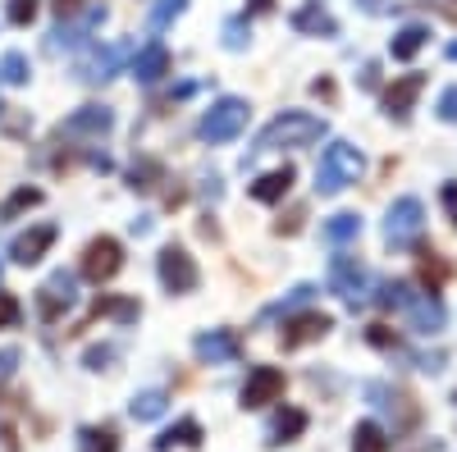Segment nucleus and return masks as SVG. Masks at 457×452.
<instances>
[{
  "label": "nucleus",
  "mask_w": 457,
  "mask_h": 452,
  "mask_svg": "<svg viewBox=\"0 0 457 452\" xmlns=\"http://www.w3.org/2000/svg\"><path fill=\"white\" fill-rule=\"evenodd\" d=\"M120 266H124V247H120V238L101 234V238H92V242L83 247V275H87L92 284L114 279V275H120Z\"/></svg>",
  "instance_id": "nucleus-10"
},
{
  "label": "nucleus",
  "mask_w": 457,
  "mask_h": 452,
  "mask_svg": "<svg viewBox=\"0 0 457 452\" xmlns=\"http://www.w3.org/2000/svg\"><path fill=\"white\" fill-rule=\"evenodd\" d=\"M361 174H366L361 146H353V142H329V146L320 151V165H316V193H320V197H338V193H348Z\"/></svg>",
  "instance_id": "nucleus-2"
},
{
  "label": "nucleus",
  "mask_w": 457,
  "mask_h": 452,
  "mask_svg": "<svg viewBox=\"0 0 457 452\" xmlns=\"http://www.w3.org/2000/svg\"><path fill=\"white\" fill-rule=\"evenodd\" d=\"M293 32H302V37H338V23H334V14L320 5V0H312V5H302V10H293Z\"/></svg>",
  "instance_id": "nucleus-21"
},
{
  "label": "nucleus",
  "mask_w": 457,
  "mask_h": 452,
  "mask_svg": "<svg viewBox=\"0 0 457 452\" xmlns=\"http://www.w3.org/2000/svg\"><path fill=\"white\" fill-rule=\"evenodd\" d=\"M312 297H316V284H297V288H293V292H288L284 301H275V307L265 311V320H275V316H293L297 307H307Z\"/></svg>",
  "instance_id": "nucleus-34"
},
{
  "label": "nucleus",
  "mask_w": 457,
  "mask_h": 452,
  "mask_svg": "<svg viewBox=\"0 0 457 452\" xmlns=\"http://www.w3.org/2000/svg\"><path fill=\"white\" fill-rule=\"evenodd\" d=\"M275 10V0H252V14H270Z\"/></svg>",
  "instance_id": "nucleus-48"
},
{
  "label": "nucleus",
  "mask_w": 457,
  "mask_h": 452,
  "mask_svg": "<svg viewBox=\"0 0 457 452\" xmlns=\"http://www.w3.org/2000/svg\"><path fill=\"white\" fill-rule=\"evenodd\" d=\"M133 234H151V215H137L133 219Z\"/></svg>",
  "instance_id": "nucleus-47"
},
{
  "label": "nucleus",
  "mask_w": 457,
  "mask_h": 452,
  "mask_svg": "<svg viewBox=\"0 0 457 452\" xmlns=\"http://www.w3.org/2000/svg\"><path fill=\"white\" fill-rule=\"evenodd\" d=\"M156 275H161V284H165V292H174V297H183V292H193L197 284H202V270H197V260L187 256V247H161V256H156Z\"/></svg>",
  "instance_id": "nucleus-7"
},
{
  "label": "nucleus",
  "mask_w": 457,
  "mask_h": 452,
  "mask_svg": "<svg viewBox=\"0 0 457 452\" xmlns=\"http://www.w3.org/2000/svg\"><path fill=\"white\" fill-rule=\"evenodd\" d=\"M55 224H32L28 234H19L14 242H10V256L19 260V266H37V260H42L51 247H55Z\"/></svg>",
  "instance_id": "nucleus-17"
},
{
  "label": "nucleus",
  "mask_w": 457,
  "mask_h": 452,
  "mask_svg": "<svg viewBox=\"0 0 457 452\" xmlns=\"http://www.w3.org/2000/svg\"><path fill=\"white\" fill-rule=\"evenodd\" d=\"M421 256H426V260H421V275H426V284H430V292H439V284H444V279H448L453 270L444 266V260H439L435 251H421Z\"/></svg>",
  "instance_id": "nucleus-37"
},
{
  "label": "nucleus",
  "mask_w": 457,
  "mask_h": 452,
  "mask_svg": "<svg viewBox=\"0 0 457 452\" xmlns=\"http://www.w3.org/2000/svg\"><path fill=\"white\" fill-rule=\"evenodd\" d=\"M79 307V275L73 270H55L42 288H37V316L42 320H64V311Z\"/></svg>",
  "instance_id": "nucleus-6"
},
{
  "label": "nucleus",
  "mask_w": 457,
  "mask_h": 452,
  "mask_svg": "<svg viewBox=\"0 0 457 452\" xmlns=\"http://www.w3.org/2000/svg\"><path fill=\"white\" fill-rule=\"evenodd\" d=\"M312 92H316V96H325V101H329V96H334V83H329V78H316V83H312Z\"/></svg>",
  "instance_id": "nucleus-46"
},
{
  "label": "nucleus",
  "mask_w": 457,
  "mask_h": 452,
  "mask_svg": "<svg viewBox=\"0 0 457 452\" xmlns=\"http://www.w3.org/2000/svg\"><path fill=\"white\" fill-rule=\"evenodd\" d=\"M183 10H187V0H156V5H151V14H146V28H151V32H165Z\"/></svg>",
  "instance_id": "nucleus-33"
},
{
  "label": "nucleus",
  "mask_w": 457,
  "mask_h": 452,
  "mask_svg": "<svg viewBox=\"0 0 457 452\" xmlns=\"http://www.w3.org/2000/svg\"><path fill=\"white\" fill-rule=\"evenodd\" d=\"M421 234H426V206H421V197H398L389 206V215H385V242L394 251H407V247L421 242Z\"/></svg>",
  "instance_id": "nucleus-4"
},
{
  "label": "nucleus",
  "mask_w": 457,
  "mask_h": 452,
  "mask_svg": "<svg viewBox=\"0 0 457 452\" xmlns=\"http://www.w3.org/2000/svg\"><path fill=\"white\" fill-rule=\"evenodd\" d=\"M302 430H307V411H297V407H284V411H275L270 430H265V448H284V443L302 439Z\"/></svg>",
  "instance_id": "nucleus-22"
},
{
  "label": "nucleus",
  "mask_w": 457,
  "mask_h": 452,
  "mask_svg": "<svg viewBox=\"0 0 457 452\" xmlns=\"http://www.w3.org/2000/svg\"><path fill=\"white\" fill-rule=\"evenodd\" d=\"M0 270H5V266H0Z\"/></svg>",
  "instance_id": "nucleus-50"
},
{
  "label": "nucleus",
  "mask_w": 457,
  "mask_h": 452,
  "mask_svg": "<svg viewBox=\"0 0 457 452\" xmlns=\"http://www.w3.org/2000/svg\"><path fill=\"white\" fill-rule=\"evenodd\" d=\"M101 23H105V5H87L83 14H64V19L51 28V37H46V51H51V55H60V51H83Z\"/></svg>",
  "instance_id": "nucleus-5"
},
{
  "label": "nucleus",
  "mask_w": 457,
  "mask_h": 452,
  "mask_svg": "<svg viewBox=\"0 0 457 452\" xmlns=\"http://www.w3.org/2000/svg\"><path fill=\"white\" fill-rule=\"evenodd\" d=\"M426 92V73H403V78H394L389 87H385V115L389 119H407L411 115V105H416V96Z\"/></svg>",
  "instance_id": "nucleus-16"
},
{
  "label": "nucleus",
  "mask_w": 457,
  "mask_h": 452,
  "mask_svg": "<svg viewBox=\"0 0 457 452\" xmlns=\"http://www.w3.org/2000/svg\"><path fill=\"white\" fill-rule=\"evenodd\" d=\"M403 316H407V329L421 333V338H430V333H439V329L448 325V311H444L439 292H416L411 307H407Z\"/></svg>",
  "instance_id": "nucleus-15"
},
{
  "label": "nucleus",
  "mask_w": 457,
  "mask_h": 452,
  "mask_svg": "<svg viewBox=\"0 0 457 452\" xmlns=\"http://www.w3.org/2000/svg\"><path fill=\"white\" fill-rule=\"evenodd\" d=\"M28 78H32V64H28V55H23V51H10L5 60H0V83L23 87Z\"/></svg>",
  "instance_id": "nucleus-32"
},
{
  "label": "nucleus",
  "mask_w": 457,
  "mask_h": 452,
  "mask_svg": "<svg viewBox=\"0 0 457 452\" xmlns=\"http://www.w3.org/2000/svg\"><path fill=\"white\" fill-rule=\"evenodd\" d=\"M42 201H46V193H42V187H14V193H10L5 201H0V224H14L19 215L37 210Z\"/></svg>",
  "instance_id": "nucleus-25"
},
{
  "label": "nucleus",
  "mask_w": 457,
  "mask_h": 452,
  "mask_svg": "<svg viewBox=\"0 0 457 452\" xmlns=\"http://www.w3.org/2000/svg\"><path fill=\"white\" fill-rule=\"evenodd\" d=\"M293 183H297V169L293 165H279L270 174H261L256 183H247V197L261 201V206H275V201H284L293 193Z\"/></svg>",
  "instance_id": "nucleus-18"
},
{
  "label": "nucleus",
  "mask_w": 457,
  "mask_h": 452,
  "mask_svg": "<svg viewBox=\"0 0 457 452\" xmlns=\"http://www.w3.org/2000/svg\"><path fill=\"white\" fill-rule=\"evenodd\" d=\"M320 238H325L329 247H348V242H357V238H361V215H353V210L329 215V219L320 224Z\"/></svg>",
  "instance_id": "nucleus-23"
},
{
  "label": "nucleus",
  "mask_w": 457,
  "mask_h": 452,
  "mask_svg": "<svg viewBox=\"0 0 457 452\" xmlns=\"http://www.w3.org/2000/svg\"><path fill=\"white\" fill-rule=\"evenodd\" d=\"M19 320H23L19 297H14V292H0V329H14Z\"/></svg>",
  "instance_id": "nucleus-39"
},
{
  "label": "nucleus",
  "mask_w": 457,
  "mask_h": 452,
  "mask_svg": "<svg viewBox=\"0 0 457 452\" xmlns=\"http://www.w3.org/2000/svg\"><path fill=\"white\" fill-rule=\"evenodd\" d=\"M92 316H96V320H101V316H110V320H120V325H133V320L142 316V307H137L133 297H96Z\"/></svg>",
  "instance_id": "nucleus-29"
},
{
  "label": "nucleus",
  "mask_w": 457,
  "mask_h": 452,
  "mask_svg": "<svg viewBox=\"0 0 457 452\" xmlns=\"http://www.w3.org/2000/svg\"><path fill=\"white\" fill-rule=\"evenodd\" d=\"M366 288H370V270L361 266L357 256H348V251H338L334 260H329V292H338L348 307L357 311L361 301H366Z\"/></svg>",
  "instance_id": "nucleus-8"
},
{
  "label": "nucleus",
  "mask_w": 457,
  "mask_h": 452,
  "mask_svg": "<svg viewBox=\"0 0 457 452\" xmlns=\"http://www.w3.org/2000/svg\"><path fill=\"white\" fill-rule=\"evenodd\" d=\"M129 178H133L129 187H137V193H151V187H156V178H161V165H156V160H137Z\"/></svg>",
  "instance_id": "nucleus-36"
},
{
  "label": "nucleus",
  "mask_w": 457,
  "mask_h": 452,
  "mask_svg": "<svg viewBox=\"0 0 457 452\" xmlns=\"http://www.w3.org/2000/svg\"><path fill=\"white\" fill-rule=\"evenodd\" d=\"M19 370V348H0V384Z\"/></svg>",
  "instance_id": "nucleus-41"
},
{
  "label": "nucleus",
  "mask_w": 457,
  "mask_h": 452,
  "mask_svg": "<svg viewBox=\"0 0 457 452\" xmlns=\"http://www.w3.org/2000/svg\"><path fill=\"white\" fill-rule=\"evenodd\" d=\"M129 73H133V78H137L142 87H151V83H161L165 73H170V51H165L161 42H151V46H142V51L133 55Z\"/></svg>",
  "instance_id": "nucleus-20"
},
{
  "label": "nucleus",
  "mask_w": 457,
  "mask_h": 452,
  "mask_svg": "<svg viewBox=\"0 0 457 452\" xmlns=\"http://www.w3.org/2000/svg\"><path fill=\"white\" fill-rule=\"evenodd\" d=\"M439 119H444V124H457V87H448V92L439 96Z\"/></svg>",
  "instance_id": "nucleus-40"
},
{
  "label": "nucleus",
  "mask_w": 457,
  "mask_h": 452,
  "mask_svg": "<svg viewBox=\"0 0 457 452\" xmlns=\"http://www.w3.org/2000/svg\"><path fill=\"white\" fill-rule=\"evenodd\" d=\"M247 42H252V23H247V14L228 19V23H224V51H247Z\"/></svg>",
  "instance_id": "nucleus-35"
},
{
  "label": "nucleus",
  "mask_w": 457,
  "mask_h": 452,
  "mask_svg": "<svg viewBox=\"0 0 457 452\" xmlns=\"http://www.w3.org/2000/svg\"><path fill=\"white\" fill-rule=\"evenodd\" d=\"M284 389H288V380H284V370H279V366H256V370L247 374V384H243L238 402H243V411H261V407L279 402Z\"/></svg>",
  "instance_id": "nucleus-9"
},
{
  "label": "nucleus",
  "mask_w": 457,
  "mask_h": 452,
  "mask_svg": "<svg viewBox=\"0 0 457 452\" xmlns=\"http://www.w3.org/2000/svg\"><path fill=\"white\" fill-rule=\"evenodd\" d=\"M165 407H170V393L165 389H146V393H137L129 402V416L133 421H156V416H165Z\"/></svg>",
  "instance_id": "nucleus-28"
},
{
  "label": "nucleus",
  "mask_w": 457,
  "mask_h": 452,
  "mask_svg": "<svg viewBox=\"0 0 457 452\" xmlns=\"http://www.w3.org/2000/svg\"><path fill=\"white\" fill-rule=\"evenodd\" d=\"M79 452H120V434L110 425H83L79 430Z\"/></svg>",
  "instance_id": "nucleus-30"
},
{
  "label": "nucleus",
  "mask_w": 457,
  "mask_h": 452,
  "mask_svg": "<svg viewBox=\"0 0 457 452\" xmlns=\"http://www.w3.org/2000/svg\"><path fill=\"white\" fill-rule=\"evenodd\" d=\"M375 83H379V64H366L361 69V87H375Z\"/></svg>",
  "instance_id": "nucleus-45"
},
{
  "label": "nucleus",
  "mask_w": 457,
  "mask_h": 452,
  "mask_svg": "<svg viewBox=\"0 0 457 452\" xmlns=\"http://www.w3.org/2000/svg\"><path fill=\"white\" fill-rule=\"evenodd\" d=\"M366 398H370V407L389 411L398 430L416 425V407H411V398H407V393H398V389H389V384H366Z\"/></svg>",
  "instance_id": "nucleus-19"
},
{
  "label": "nucleus",
  "mask_w": 457,
  "mask_h": 452,
  "mask_svg": "<svg viewBox=\"0 0 457 452\" xmlns=\"http://www.w3.org/2000/svg\"><path fill=\"white\" fill-rule=\"evenodd\" d=\"M202 425L193 421V416H183L179 425H170L161 439H156V452H170V448H202Z\"/></svg>",
  "instance_id": "nucleus-26"
},
{
  "label": "nucleus",
  "mask_w": 457,
  "mask_h": 452,
  "mask_svg": "<svg viewBox=\"0 0 457 452\" xmlns=\"http://www.w3.org/2000/svg\"><path fill=\"white\" fill-rule=\"evenodd\" d=\"M193 352L202 366H228V361H238L243 357V338L234 329H206L193 338Z\"/></svg>",
  "instance_id": "nucleus-13"
},
{
  "label": "nucleus",
  "mask_w": 457,
  "mask_h": 452,
  "mask_svg": "<svg viewBox=\"0 0 457 452\" xmlns=\"http://www.w3.org/2000/svg\"><path fill=\"white\" fill-rule=\"evenodd\" d=\"M79 5H83V0H55V14L64 19V14H79Z\"/></svg>",
  "instance_id": "nucleus-44"
},
{
  "label": "nucleus",
  "mask_w": 457,
  "mask_h": 452,
  "mask_svg": "<svg viewBox=\"0 0 457 452\" xmlns=\"http://www.w3.org/2000/svg\"><path fill=\"white\" fill-rule=\"evenodd\" d=\"M83 361H87V370H105V366L114 361V348H87Z\"/></svg>",
  "instance_id": "nucleus-42"
},
{
  "label": "nucleus",
  "mask_w": 457,
  "mask_h": 452,
  "mask_svg": "<svg viewBox=\"0 0 457 452\" xmlns=\"http://www.w3.org/2000/svg\"><path fill=\"white\" fill-rule=\"evenodd\" d=\"M426 42H430V28H426V23H407V28H398V32H394L389 55L407 64V60H416V55L426 51Z\"/></svg>",
  "instance_id": "nucleus-24"
},
{
  "label": "nucleus",
  "mask_w": 457,
  "mask_h": 452,
  "mask_svg": "<svg viewBox=\"0 0 457 452\" xmlns=\"http://www.w3.org/2000/svg\"><path fill=\"white\" fill-rule=\"evenodd\" d=\"M114 128V110L110 105H79L73 115L60 124V137H79V142H101Z\"/></svg>",
  "instance_id": "nucleus-12"
},
{
  "label": "nucleus",
  "mask_w": 457,
  "mask_h": 452,
  "mask_svg": "<svg viewBox=\"0 0 457 452\" xmlns=\"http://www.w3.org/2000/svg\"><path fill=\"white\" fill-rule=\"evenodd\" d=\"M129 60V46L124 42H110V46H96L92 55H83L79 60V83H87V87H101V83H110L114 73H120V64Z\"/></svg>",
  "instance_id": "nucleus-11"
},
{
  "label": "nucleus",
  "mask_w": 457,
  "mask_h": 452,
  "mask_svg": "<svg viewBox=\"0 0 457 452\" xmlns=\"http://www.w3.org/2000/svg\"><path fill=\"white\" fill-rule=\"evenodd\" d=\"M439 201H444V210H448V219L457 224V183H444V187H439Z\"/></svg>",
  "instance_id": "nucleus-43"
},
{
  "label": "nucleus",
  "mask_w": 457,
  "mask_h": 452,
  "mask_svg": "<svg viewBox=\"0 0 457 452\" xmlns=\"http://www.w3.org/2000/svg\"><path fill=\"white\" fill-rule=\"evenodd\" d=\"M334 329V320L325 311H307V316H288V329L279 333V348L284 352H297V348H307V343H320V338Z\"/></svg>",
  "instance_id": "nucleus-14"
},
{
  "label": "nucleus",
  "mask_w": 457,
  "mask_h": 452,
  "mask_svg": "<svg viewBox=\"0 0 457 452\" xmlns=\"http://www.w3.org/2000/svg\"><path fill=\"white\" fill-rule=\"evenodd\" d=\"M329 133V124L320 115H307V110H284L279 119H270L256 142H252V156H261V151H297V146H312Z\"/></svg>",
  "instance_id": "nucleus-1"
},
{
  "label": "nucleus",
  "mask_w": 457,
  "mask_h": 452,
  "mask_svg": "<svg viewBox=\"0 0 457 452\" xmlns=\"http://www.w3.org/2000/svg\"><path fill=\"white\" fill-rule=\"evenodd\" d=\"M411 284L407 279H385V284H379V292H375V307L379 311H407L411 307Z\"/></svg>",
  "instance_id": "nucleus-27"
},
{
  "label": "nucleus",
  "mask_w": 457,
  "mask_h": 452,
  "mask_svg": "<svg viewBox=\"0 0 457 452\" xmlns=\"http://www.w3.org/2000/svg\"><path fill=\"white\" fill-rule=\"evenodd\" d=\"M353 452H389L385 430H379L375 421H361V425L353 430Z\"/></svg>",
  "instance_id": "nucleus-31"
},
{
  "label": "nucleus",
  "mask_w": 457,
  "mask_h": 452,
  "mask_svg": "<svg viewBox=\"0 0 457 452\" xmlns=\"http://www.w3.org/2000/svg\"><path fill=\"white\" fill-rule=\"evenodd\" d=\"M37 10H42V0H10V5H5V14H10L14 28H28L37 19Z\"/></svg>",
  "instance_id": "nucleus-38"
},
{
  "label": "nucleus",
  "mask_w": 457,
  "mask_h": 452,
  "mask_svg": "<svg viewBox=\"0 0 457 452\" xmlns=\"http://www.w3.org/2000/svg\"><path fill=\"white\" fill-rule=\"evenodd\" d=\"M247 119H252V105H247L243 96H220L206 115H202L197 137L211 142V146H224V142H234V137L247 128Z\"/></svg>",
  "instance_id": "nucleus-3"
},
{
  "label": "nucleus",
  "mask_w": 457,
  "mask_h": 452,
  "mask_svg": "<svg viewBox=\"0 0 457 452\" xmlns=\"http://www.w3.org/2000/svg\"><path fill=\"white\" fill-rule=\"evenodd\" d=\"M448 60H453V64H457V42H448Z\"/></svg>",
  "instance_id": "nucleus-49"
}]
</instances>
